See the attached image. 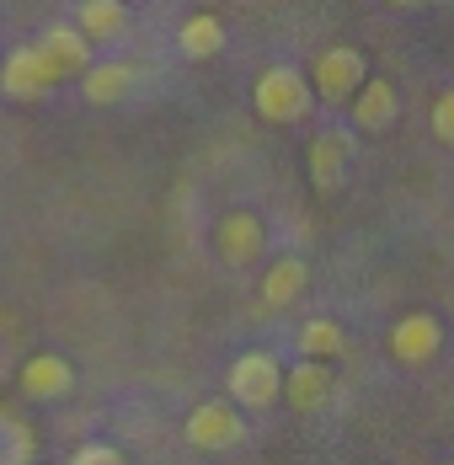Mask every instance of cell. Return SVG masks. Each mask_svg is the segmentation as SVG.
<instances>
[{"mask_svg":"<svg viewBox=\"0 0 454 465\" xmlns=\"http://www.w3.org/2000/svg\"><path fill=\"white\" fill-rule=\"evenodd\" d=\"M385 5H396V11H417V5H428V0H385Z\"/></svg>","mask_w":454,"mask_h":465,"instance_id":"obj_19","label":"cell"},{"mask_svg":"<svg viewBox=\"0 0 454 465\" xmlns=\"http://www.w3.org/2000/svg\"><path fill=\"white\" fill-rule=\"evenodd\" d=\"M16 391L27 401H64L75 391V364L64 353H33L22 370H16Z\"/></svg>","mask_w":454,"mask_h":465,"instance_id":"obj_9","label":"cell"},{"mask_svg":"<svg viewBox=\"0 0 454 465\" xmlns=\"http://www.w3.org/2000/svg\"><path fill=\"white\" fill-rule=\"evenodd\" d=\"M38 48H44V59L59 70V81H81L91 70V44L70 27V22H54L44 38H38Z\"/></svg>","mask_w":454,"mask_h":465,"instance_id":"obj_13","label":"cell"},{"mask_svg":"<svg viewBox=\"0 0 454 465\" xmlns=\"http://www.w3.org/2000/svg\"><path fill=\"white\" fill-rule=\"evenodd\" d=\"M433 134L444 144H454V86H444L439 102H433Z\"/></svg>","mask_w":454,"mask_h":465,"instance_id":"obj_18","label":"cell"},{"mask_svg":"<svg viewBox=\"0 0 454 465\" xmlns=\"http://www.w3.org/2000/svg\"><path fill=\"white\" fill-rule=\"evenodd\" d=\"M54 86H59V70L44 59L38 44H22L0 59V92L11 96V102H38V96H48Z\"/></svg>","mask_w":454,"mask_h":465,"instance_id":"obj_7","label":"cell"},{"mask_svg":"<svg viewBox=\"0 0 454 465\" xmlns=\"http://www.w3.org/2000/svg\"><path fill=\"white\" fill-rule=\"evenodd\" d=\"M348 107H353V129H363V134H380V129H390V124H396V113H401V92H396L390 81L369 75Z\"/></svg>","mask_w":454,"mask_h":465,"instance_id":"obj_10","label":"cell"},{"mask_svg":"<svg viewBox=\"0 0 454 465\" xmlns=\"http://www.w3.org/2000/svg\"><path fill=\"white\" fill-rule=\"evenodd\" d=\"M348 166H353V134L342 124H326L305 150V172H311L316 193H337L348 183Z\"/></svg>","mask_w":454,"mask_h":465,"instance_id":"obj_8","label":"cell"},{"mask_svg":"<svg viewBox=\"0 0 454 465\" xmlns=\"http://www.w3.org/2000/svg\"><path fill=\"white\" fill-rule=\"evenodd\" d=\"M182 439L198 450V455H230L241 439H246V418L230 407L225 396L220 401H198L187 422H182Z\"/></svg>","mask_w":454,"mask_h":465,"instance_id":"obj_4","label":"cell"},{"mask_svg":"<svg viewBox=\"0 0 454 465\" xmlns=\"http://www.w3.org/2000/svg\"><path fill=\"white\" fill-rule=\"evenodd\" d=\"M262 252H268V225H262L257 209H230V214H220V225H214V257L225 268H252Z\"/></svg>","mask_w":454,"mask_h":465,"instance_id":"obj_6","label":"cell"},{"mask_svg":"<svg viewBox=\"0 0 454 465\" xmlns=\"http://www.w3.org/2000/svg\"><path fill=\"white\" fill-rule=\"evenodd\" d=\"M177 48L192 59V64L214 59V54L225 48V22H220V16H209V11H192V16L182 22V33H177Z\"/></svg>","mask_w":454,"mask_h":465,"instance_id":"obj_17","label":"cell"},{"mask_svg":"<svg viewBox=\"0 0 454 465\" xmlns=\"http://www.w3.org/2000/svg\"><path fill=\"white\" fill-rule=\"evenodd\" d=\"M225 401L235 412H268L283 401V364L272 359L268 348L241 353L225 374Z\"/></svg>","mask_w":454,"mask_h":465,"instance_id":"obj_1","label":"cell"},{"mask_svg":"<svg viewBox=\"0 0 454 465\" xmlns=\"http://www.w3.org/2000/svg\"><path fill=\"white\" fill-rule=\"evenodd\" d=\"M86 44H113L129 33V5L123 0H75V22H70Z\"/></svg>","mask_w":454,"mask_h":465,"instance_id":"obj_14","label":"cell"},{"mask_svg":"<svg viewBox=\"0 0 454 465\" xmlns=\"http://www.w3.org/2000/svg\"><path fill=\"white\" fill-rule=\"evenodd\" d=\"M331 364H311V359H300L294 370H283V401L294 407V412H321L326 401H331Z\"/></svg>","mask_w":454,"mask_h":465,"instance_id":"obj_12","label":"cell"},{"mask_svg":"<svg viewBox=\"0 0 454 465\" xmlns=\"http://www.w3.org/2000/svg\"><path fill=\"white\" fill-rule=\"evenodd\" d=\"M305 289H311V262L289 252V257L268 262V273H262V305L268 311H289V305L305 300Z\"/></svg>","mask_w":454,"mask_h":465,"instance_id":"obj_11","label":"cell"},{"mask_svg":"<svg viewBox=\"0 0 454 465\" xmlns=\"http://www.w3.org/2000/svg\"><path fill=\"white\" fill-rule=\"evenodd\" d=\"M0 326H5V322H0Z\"/></svg>","mask_w":454,"mask_h":465,"instance_id":"obj_20","label":"cell"},{"mask_svg":"<svg viewBox=\"0 0 454 465\" xmlns=\"http://www.w3.org/2000/svg\"><path fill=\"white\" fill-rule=\"evenodd\" d=\"M385 348H390L396 364L422 370V364H433V359L444 353V322H439L433 311H407L401 322L385 331Z\"/></svg>","mask_w":454,"mask_h":465,"instance_id":"obj_5","label":"cell"},{"mask_svg":"<svg viewBox=\"0 0 454 465\" xmlns=\"http://www.w3.org/2000/svg\"><path fill=\"white\" fill-rule=\"evenodd\" d=\"M134 64H123V59H102V64H91L86 75H81V96H86L91 107H113V102H123V96L134 92Z\"/></svg>","mask_w":454,"mask_h":465,"instance_id":"obj_15","label":"cell"},{"mask_svg":"<svg viewBox=\"0 0 454 465\" xmlns=\"http://www.w3.org/2000/svg\"><path fill=\"white\" fill-rule=\"evenodd\" d=\"M311 102H316L311 96V81L294 64H268L257 75V86H252V107H257L262 124H300L311 113Z\"/></svg>","mask_w":454,"mask_h":465,"instance_id":"obj_2","label":"cell"},{"mask_svg":"<svg viewBox=\"0 0 454 465\" xmlns=\"http://www.w3.org/2000/svg\"><path fill=\"white\" fill-rule=\"evenodd\" d=\"M311 96H321V102H331V107H342V102H353L359 96V86L369 81V64H363V48L353 44H326L311 59Z\"/></svg>","mask_w":454,"mask_h":465,"instance_id":"obj_3","label":"cell"},{"mask_svg":"<svg viewBox=\"0 0 454 465\" xmlns=\"http://www.w3.org/2000/svg\"><path fill=\"white\" fill-rule=\"evenodd\" d=\"M294 348H300V359H311V364H337V359L348 353V331L331 322V316H311V322L294 331Z\"/></svg>","mask_w":454,"mask_h":465,"instance_id":"obj_16","label":"cell"}]
</instances>
